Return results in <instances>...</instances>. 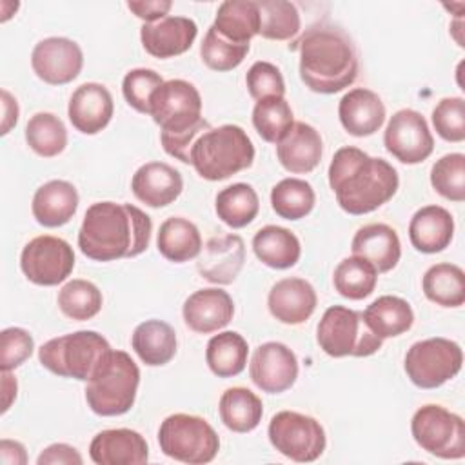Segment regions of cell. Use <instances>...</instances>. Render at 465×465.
Returning <instances> with one entry per match:
<instances>
[{
	"label": "cell",
	"mask_w": 465,
	"mask_h": 465,
	"mask_svg": "<svg viewBox=\"0 0 465 465\" xmlns=\"http://www.w3.org/2000/svg\"><path fill=\"white\" fill-rule=\"evenodd\" d=\"M454 236V218L441 205L418 209L409 223V238L416 251L425 254L441 252Z\"/></svg>",
	"instance_id": "27"
},
{
	"label": "cell",
	"mask_w": 465,
	"mask_h": 465,
	"mask_svg": "<svg viewBox=\"0 0 465 465\" xmlns=\"http://www.w3.org/2000/svg\"><path fill=\"white\" fill-rule=\"evenodd\" d=\"M338 116L349 134L363 138L374 134L383 125L385 105L374 91L354 87L340 100Z\"/></svg>",
	"instance_id": "25"
},
{
	"label": "cell",
	"mask_w": 465,
	"mask_h": 465,
	"mask_svg": "<svg viewBox=\"0 0 465 465\" xmlns=\"http://www.w3.org/2000/svg\"><path fill=\"white\" fill-rule=\"evenodd\" d=\"M38 465H82L84 458L80 452L67 443H53L45 447L36 458Z\"/></svg>",
	"instance_id": "51"
},
{
	"label": "cell",
	"mask_w": 465,
	"mask_h": 465,
	"mask_svg": "<svg viewBox=\"0 0 465 465\" xmlns=\"http://www.w3.org/2000/svg\"><path fill=\"white\" fill-rule=\"evenodd\" d=\"M421 289L436 305L460 307L465 303V272L454 263H436L425 271Z\"/></svg>",
	"instance_id": "36"
},
{
	"label": "cell",
	"mask_w": 465,
	"mask_h": 465,
	"mask_svg": "<svg viewBox=\"0 0 465 465\" xmlns=\"http://www.w3.org/2000/svg\"><path fill=\"white\" fill-rule=\"evenodd\" d=\"M158 443L165 456L189 465L209 463L220 450V438L211 423L185 412L171 414L160 423Z\"/></svg>",
	"instance_id": "7"
},
{
	"label": "cell",
	"mask_w": 465,
	"mask_h": 465,
	"mask_svg": "<svg viewBox=\"0 0 465 465\" xmlns=\"http://www.w3.org/2000/svg\"><path fill=\"white\" fill-rule=\"evenodd\" d=\"M56 302L64 316L74 322H85L100 312L104 296L93 282L74 278L58 291Z\"/></svg>",
	"instance_id": "42"
},
{
	"label": "cell",
	"mask_w": 465,
	"mask_h": 465,
	"mask_svg": "<svg viewBox=\"0 0 465 465\" xmlns=\"http://www.w3.org/2000/svg\"><path fill=\"white\" fill-rule=\"evenodd\" d=\"M334 289L349 300H363L371 296L378 283V271L360 256L343 258L332 274Z\"/></svg>",
	"instance_id": "38"
},
{
	"label": "cell",
	"mask_w": 465,
	"mask_h": 465,
	"mask_svg": "<svg viewBox=\"0 0 465 465\" xmlns=\"http://www.w3.org/2000/svg\"><path fill=\"white\" fill-rule=\"evenodd\" d=\"M430 185L434 191L450 200H465V156L461 153H449L436 160L430 169Z\"/></svg>",
	"instance_id": "44"
},
{
	"label": "cell",
	"mask_w": 465,
	"mask_h": 465,
	"mask_svg": "<svg viewBox=\"0 0 465 465\" xmlns=\"http://www.w3.org/2000/svg\"><path fill=\"white\" fill-rule=\"evenodd\" d=\"M352 256L367 260L378 272L392 271L401 258L398 232L387 223H367L360 227L351 243Z\"/></svg>",
	"instance_id": "26"
},
{
	"label": "cell",
	"mask_w": 465,
	"mask_h": 465,
	"mask_svg": "<svg viewBox=\"0 0 465 465\" xmlns=\"http://www.w3.org/2000/svg\"><path fill=\"white\" fill-rule=\"evenodd\" d=\"M127 7L134 13V16H138L145 24H153L167 16V13L173 7V2L171 0H138V2H127Z\"/></svg>",
	"instance_id": "52"
},
{
	"label": "cell",
	"mask_w": 465,
	"mask_h": 465,
	"mask_svg": "<svg viewBox=\"0 0 465 465\" xmlns=\"http://www.w3.org/2000/svg\"><path fill=\"white\" fill-rule=\"evenodd\" d=\"M89 456L96 465H142L149 460V447L133 429H105L91 440Z\"/></svg>",
	"instance_id": "23"
},
{
	"label": "cell",
	"mask_w": 465,
	"mask_h": 465,
	"mask_svg": "<svg viewBox=\"0 0 465 465\" xmlns=\"http://www.w3.org/2000/svg\"><path fill=\"white\" fill-rule=\"evenodd\" d=\"M113 113V96L109 89L98 82H87L76 87L67 105V116L73 127L84 134H96L105 129Z\"/></svg>",
	"instance_id": "19"
},
{
	"label": "cell",
	"mask_w": 465,
	"mask_h": 465,
	"mask_svg": "<svg viewBox=\"0 0 465 465\" xmlns=\"http://www.w3.org/2000/svg\"><path fill=\"white\" fill-rule=\"evenodd\" d=\"M252 251L256 258L271 269H289L296 265L302 256L298 236L280 225L258 229L252 238Z\"/></svg>",
	"instance_id": "30"
},
{
	"label": "cell",
	"mask_w": 465,
	"mask_h": 465,
	"mask_svg": "<svg viewBox=\"0 0 465 465\" xmlns=\"http://www.w3.org/2000/svg\"><path fill=\"white\" fill-rule=\"evenodd\" d=\"M260 36L267 40H292L302 29V18L294 4L285 0H260Z\"/></svg>",
	"instance_id": "43"
},
{
	"label": "cell",
	"mask_w": 465,
	"mask_h": 465,
	"mask_svg": "<svg viewBox=\"0 0 465 465\" xmlns=\"http://www.w3.org/2000/svg\"><path fill=\"white\" fill-rule=\"evenodd\" d=\"M463 363L461 347L447 338H427L411 345L405 354L407 378L420 389H436L452 380Z\"/></svg>",
	"instance_id": "10"
},
{
	"label": "cell",
	"mask_w": 465,
	"mask_h": 465,
	"mask_svg": "<svg viewBox=\"0 0 465 465\" xmlns=\"http://www.w3.org/2000/svg\"><path fill=\"white\" fill-rule=\"evenodd\" d=\"M245 84L249 94L258 102L271 96H285V82L280 69L271 62H254L247 74Z\"/></svg>",
	"instance_id": "48"
},
{
	"label": "cell",
	"mask_w": 465,
	"mask_h": 465,
	"mask_svg": "<svg viewBox=\"0 0 465 465\" xmlns=\"http://www.w3.org/2000/svg\"><path fill=\"white\" fill-rule=\"evenodd\" d=\"M27 145L42 158L58 156L67 145V129L53 113H36L25 125Z\"/></svg>",
	"instance_id": "40"
},
{
	"label": "cell",
	"mask_w": 465,
	"mask_h": 465,
	"mask_svg": "<svg viewBox=\"0 0 465 465\" xmlns=\"http://www.w3.org/2000/svg\"><path fill=\"white\" fill-rule=\"evenodd\" d=\"M214 209L218 218L225 225L232 229H242L256 218L260 211V200L256 191L249 183L240 182L227 185L216 194Z\"/></svg>",
	"instance_id": "37"
},
{
	"label": "cell",
	"mask_w": 465,
	"mask_h": 465,
	"mask_svg": "<svg viewBox=\"0 0 465 465\" xmlns=\"http://www.w3.org/2000/svg\"><path fill=\"white\" fill-rule=\"evenodd\" d=\"M20 269L35 285H58L65 282L74 269L73 247L58 236H36L22 249Z\"/></svg>",
	"instance_id": "12"
},
{
	"label": "cell",
	"mask_w": 465,
	"mask_h": 465,
	"mask_svg": "<svg viewBox=\"0 0 465 465\" xmlns=\"http://www.w3.org/2000/svg\"><path fill=\"white\" fill-rule=\"evenodd\" d=\"M153 222L133 203L96 202L87 207L78 231L80 251L94 262L142 254L151 242Z\"/></svg>",
	"instance_id": "1"
},
{
	"label": "cell",
	"mask_w": 465,
	"mask_h": 465,
	"mask_svg": "<svg viewBox=\"0 0 465 465\" xmlns=\"http://www.w3.org/2000/svg\"><path fill=\"white\" fill-rule=\"evenodd\" d=\"M189 160L203 180L220 182L252 165L254 145L240 125L223 124L198 136Z\"/></svg>",
	"instance_id": "4"
},
{
	"label": "cell",
	"mask_w": 465,
	"mask_h": 465,
	"mask_svg": "<svg viewBox=\"0 0 465 465\" xmlns=\"http://www.w3.org/2000/svg\"><path fill=\"white\" fill-rule=\"evenodd\" d=\"M245 262V245L238 234H223L211 238L200 258L196 269L200 276L216 285H229L236 280Z\"/></svg>",
	"instance_id": "17"
},
{
	"label": "cell",
	"mask_w": 465,
	"mask_h": 465,
	"mask_svg": "<svg viewBox=\"0 0 465 465\" xmlns=\"http://www.w3.org/2000/svg\"><path fill=\"white\" fill-rule=\"evenodd\" d=\"M0 461L4 465H25L27 463L25 447L15 440H2L0 441Z\"/></svg>",
	"instance_id": "53"
},
{
	"label": "cell",
	"mask_w": 465,
	"mask_h": 465,
	"mask_svg": "<svg viewBox=\"0 0 465 465\" xmlns=\"http://www.w3.org/2000/svg\"><path fill=\"white\" fill-rule=\"evenodd\" d=\"M249 347L242 334L223 331L214 334L205 349V361L218 378L238 376L247 365Z\"/></svg>",
	"instance_id": "35"
},
{
	"label": "cell",
	"mask_w": 465,
	"mask_h": 465,
	"mask_svg": "<svg viewBox=\"0 0 465 465\" xmlns=\"http://www.w3.org/2000/svg\"><path fill=\"white\" fill-rule=\"evenodd\" d=\"M249 374L260 391L280 394L294 385L298 378V358L285 343L265 341L252 352Z\"/></svg>",
	"instance_id": "16"
},
{
	"label": "cell",
	"mask_w": 465,
	"mask_h": 465,
	"mask_svg": "<svg viewBox=\"0 0 465 465\" xmlns=\"http://www.w3.org/2000/svg\"><path fill=\"white\" fill-rule=\"evenodd\" d=\"M131 191L147 207L158 209L173 203L183 191V178L165 162H147L136 169Z\"/></svg>",
	"instance_id": "21"
},
{
	"label": "cell",
	"mask_w": 465,
	"mask_h": 465,
	"mask_svg": "<svg viewBox=\"0 0 465 465\" xmlns=\"http://www.w3.org/2000/svg\"><path fill=\"white\" fill-rule=\"evenodd\" d=\"M207 129H211V124L202 118L196 125H193L191 129L187 131H182V133H160V142L163 145V151L183 162V163H191L189 156H191V149L194 145V142L198 140L200 134H203Z\"/></svg>",
	"instance_id": "50"
},
{
	"label": "cell",
	"mask_w": 465,
	"mask_h": 465,
	"mask_svg": "<svg viewBox=\"0 0 465 465\" xmlns=\"http://www.w3.org/2000/svg\"><path fill=\"white\" fill-rule=\"evenodd\" d=\"M289 49L298 53L300 78L314 93H340L358 76V53L352 38L336 25L316 24L292 40Z\"/></svg>",
	"instance_id": "3"
},
{
	"label": "cell",
	"mask_w": 465,
	"mask_h": 465,
	"mask_svg": "<svg viewBox=\"0 0 465 465\" xmlns=\"http://www.w3.org/2000/svg\"><path fill=\"white\" fill-rule=\"evenodd\" d=\"M432 125L445 142L465 140V100L461 96L441 98L432 109Z\"/></svg>",
	"instance_id": "47"
},
{
	"label": "cell",
	"mask_w": 465,
	"mask_h": 465,
	"mask_svg": "<svg viewBox=\"0 0 465 465\" xmlns=\"http://www.w3.org/2000/svg\"><path fill=\"white\" fill-rule=\"evenodd\" d=\"M182 316L191 331L198 334H211L223 329L232 320L234 302L223 289H200L183 302Z\"/></svg>",
	"instance_id": "18"
},
{
	"label": "cell",
	"mask_w": 465,
	"mask_h": 465,
	"mask_svg": "<svg viewBox=\"0 0 465 465\" xmlns=\"http://www.w3.org/2000/svg\"><path fill=\"white\" fill-rule=\"evenodd\" d=\"M111 351L109 341L96 331H76L45 341L38 349V360L56 376L89 381Z\"/></svg>",
	"instance_id": "5"
},
{
	"label": "cell",
	"mask_w": 465,
	"mask_h": 465,
	"mask_svg": "<svg viewBox=\"0 0 465 465\" xmlns=\"http://www.w3.org/2000/svg\"><path fill=\"white\" fill-rule=\"evenodd\" d=\"M316 341L332 358H365L378 352L383 343L367 327L360 311L343 305H332L323 312L316 329Z\"/></svg>",
	"instance_id": "8"
},
{
	"label": "cell",
	"mask_w": 465,
	"mask_h": 465,
	"mask_svg": "<svg viewBox=\"0 0 465 465\" xmlns=\"http://www.w3.org/2000/svg\"><path fill=\"white\" fill-rule=\"evenodd\" d=\"M220 420L232 432L254 430L263 416L262 400L245 387H229L218 403Z\"/></svg>",
	"instance_id": "34"
},
{
	"label": "cell",
	"mask_w": 465,
	"mask_h": 465,
	"mask_svg": "<svg viewBox=\"0 0 465 465\" xmlns=\"http://www.w3.org/2000/svg\"><path fill=\"white\" fill-rule=\"evenodd\" d=\"M361 314L367 327L381 340L396 338L414 323V312L409 302L392 294L380 296Z\"/></svg>",
	"instance_id": "32"
},
{
	"label": "cell",
	"mask_w": 465,
	"mask_h": 465,
	"mask_svg": "<svg viewBox=\"0 0 465 465\" xmlns=\"http://www.w3.org/2000/svg\"><path fill=\"white\" fill-rule=\"evenodd\" d=\"M214 31L234 44H251L260 33V9L254 0H225L218 5Z\"/></svg>",
	"instance_id": "31"
},
{
	"label": "cell",
	"mask_w": 465,
	"mask_h": 465,
	"mask_svg": "<svg viewBox=\"0 0 465 465\" xmlns=\"http://www.w3.org/2000/svg\"><path fill=\"white\" fill-rule=\"evenodd\" d=\"M2 111H4V116H2L0 133L7 134L11 127H15L18 122V104H16V98H13L11 93L5 89H2Z\"/></svg>",
	"instance_id": "54"
},
{
	"label": "cell",
	"mask_w": 465,
	"mask_h": 465,
	"mask_svg": "<svg viewBox=\"0 0 465 465\" xmlns=\"http://www.w3.org/2000/svg\"><path fill=\"white\" fill-rule=\"evenodd\" d=\"M163 84V78L154 71L147 67L131 69L122 82V93L125 102L136 109L138 113L149 114L151 98L154 91Z\"/></svg>",
	"instance_id": "46"
},
{
	"label": "cell",
	"mask_w": 465,
	"mask_h": 465,
	"mask_svg": "<svg viewBox=\"0 0 465 465\" xmlns=\"http://www.w3.org/2000/svg\"><path fill=\"white\" fill-rule=\"evenodd\" d=\"M31 67L45 84L64 85L80 74L84 67V53L71 38L49 36L33 47Z\"/></svg>",
	"instance_id": "15"
},
{
	"label": "cell",
	"mask_w": 465,
	"mask_h": 465,
	"mask_svg": "<svg viewBox=\"0 0 465 465\" xmlns=\"http://www.w3.org/2000/svg\"><path fill=\"white\" fill-rule=\"evenodd\" d=\"M414 441L429 454L441 460L465 456V421L441 405L427 403L411 420Z\"/></svg>",
	"instance_id": "9"
},
{
	"label": "cell",
	"mask_w": 465,
	"mask_h": 465,
	"mask_svg": "<svg viewBox=\"0 0 465 465\" xmlns=\"http://www.w3.org/2000/svg\"><path fill=\"white\" fill-rule=\"evenodd\" d=\"M316 203L314 189L302 178H283L271 191L272 211L285 220L305 218Z\"/></svg>",
	"instance_id": "39"
},
{
	"label": "cell",
	"mask_w": 465,
	"mask_h": 465,
	"mask_svg": "<svg viewBox=\"0 0 465 465\" xmlns=\"http://www.w3.org/2000/svg\"><path fill=\"white\" fill-rule=\"evenodd\" d=\"M267 436L280 454L298 463L316 461L327 445L322 423L312 416L294 411L276 412L269 421Z\"/></svg>",
	"instance_id": "11"
},
{
	"label": "cell",
	"mask_w": 465,
	"mask_h": 465,
	"mask_svg": "<svg viewBox=\"0 0 465 465\" xmlns=\"http://www.w3.org/2000/svg\"><path fill=\"white\" fill-rule=\"evenodd\" d=\"M327 174L338 205L354 216L387 203L400 185L398 173L387 160L369 156L352 145L334 153Z\"/></svg>",
	"instance_id": "2"
},
{
	"label": "cell",
	"mask_w": 465,
	"mask_h": 465,
	"mask_svg": "<svg viewBox=\"0 0 465 465\" xmlns=\"http://www.w3.org/2000/svg\"><path fill=\"white\" fill-rule=\"evenodd\" d=\"M35 349L33 336L22 327H7L0 334V367L2 371H15L20 367Z\"/></svg>",
	"instance_id": "49"
},
{
	"label": "cell",
	"mask_w": 465,
	"mask_h": 465,
	"mask_svg": "<svg viewBox=\"0 0 465 465\" xmlns=\"http://www.w3.org/2000/svg\"><path fill=\"white\" fill-rule=\"evenodd\" d=\"M156 245L165 260L183 263L200 256L202 236L198 227L187 218L171 216L160 225Z\"/></svg>",
	"instance_id": "33"
},
{
	"label": "cell",
	"mask_w": 465,
	"mask_h": 465,
	"mask_svg": "<svg viewBox=\"0 0 465 465\" xmlns=\"http://www.w3.org/2000/svg\"><path fill=\"white\" fill-rule=\"evenodd\" d=\"M294 124V114L285 96H271L258 100L252 109V125L262 140L280 143Z\"/></svg>",
	"instance_id": "41"
},
{
	"label": "cell",
	"mask_w": 465,
	"mask_h": 465,
	"mask_svg": "<svg viewBox=\"0 0 465 465\" xmlns=\"http://www.w3.org/2000/svg\"><path fill=\"white\" fill-rule=\"evenodd\" d=\"M322 153L323 143L320 133L305 122H294L283 140L276 143L278 162L292 174L314 171L322 160Z\"/></svg>",
	"instance_id": "24"
},
{
	"label": "cell",
	"mask_w": 465,
	"mask_h": 465,
	"mask_svg": "<svg viewBox=\"0 0 465 465\" xmlns=\"http://www.w3.org/2000/svg\"><path fill=\"white\" fill-rule=\"evenodd\" d=\"M140 385V369L125 351H111L85 385V401L98 416H122L131 411Z\"/></svg>",
	"instance_id": "6"
},
{
	"label": "cell",
	"mask_w": 465,
	"mask_h": 465,
	"mask_svg": "<svg viewBox=\"0 0 465 465\" xmlns=\"http://www.w3.org/2000/svg\"><path fill=\"white\" fill-rule=\"evenodd\" d=\"M249 44H234L223 38L211 25L202 40L200 56L202 62L213 71H231L238 67L249 53Z\"/></svg>",
	"instance_id": "45"
},
{
	"label": "cell",
	"mask_w": 465,
	"mask_h": 465,
	"mask_svg": "<svg viewBox=\"0 0 465 465\" xmlns=\"http://www.w3.org/2000/svg\"><path fill=\"white\" fill-rule=\"evenodd\" d=\"M269 312L285 325H300L307 322L316 305L318 296L314 287L303 278L278 280L267 296Z\"/></svg>",
	"instance_id": "22"
},
{
	"label": "cell",
	"mask_w": 465,
	"mask_h": 465,
	"mask_svg": "<svg viewBox=\"0 0 465 465\" xmlns=\"http://www.w3.org/2000/svg\"><path fill=\"white\" fill-rule=\"evenodd\" d=\"M198 25L185 16H165L153 24H143L140 40L143 49L154 58H173L191 49L196 40Z\"/></svg>",
	"instance_id": "20"
},
{
	"label": "cell",
	"mask_w": 465,
	"mask_h": 465,
	"mask_svg": "<svg viewBox=\"0 0 465 465\" xmlns=\"http://www.w3.org/2000/svg\"><path fill=\"white\" fill-rule=\"evenodd\" d=\"M149 114L160 125V133L187 131L202 120V96L187 80H167L154 91Z\"/></svg>",
	"instance_id": "13"
},
{
	"label": "cell",
	"mask_w": 465,
	"mask_h": 465,
	"mask_svg": "<svg viewBox=\"0 0 465 465\" xmlns=\"http://www.w3.org/2000/svg\"><path fill=\"white\" fill-rule=\"evenodd\" d=\"M16 380L11 376V371H2V392H4V403H2V412H7L11 403L16 398Z\"/></svg>",
	"instance_id": "55"
},
{
	"label": "cell",
	"mask_w": 465,
	"mask_h": 465,
	"mask_svg": "<svg viewBox=\"0 0 465 465\" xmlns=\"http://www.w3.org/2000/svg\"><path fill=\"white\" fill-rule=\"evenodd\" d=\"M383 143L398 162L407 165L421 163L434 151V138L427 120L414 109H400L391 116Z\"/></svg>",
	"instance_id": "14"
},
{
	"label": "cell",
	"mask_w": 465,
	"mask_h": 465,
	"mask_svg": "<svg viewBox=\"0 0 465 465\" xmlns=\"http://www.w3.org/2000/svg\"><path fill=\"white\" fill-rule=\"evenodd\" d=\"M131 347L149 367H162L176 354V332L162 320H145L133 331Z\"/></svg>",
	"instance_id": "29"
},
{
	"label": "cell",
	"mask_w": 465,
	"mask_h": 465,
	"mask_svg": "<svg viewBox=\"0 0 465 465\" xmlns=\"http://www.w3.org/2000/svg\"><path fill=\"white\" fill-rule=\"evenodd\" d=\"M78 209V191L67 180H49L33 196L31 211L44 227L65 225Z\"/></svg>",
	"instance_id": "28"
}]
</instances>
